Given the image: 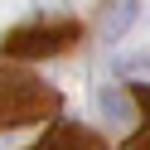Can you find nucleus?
I'll list each match as a JSON object with an SVG mask.
<instances>
[{
	"label": "nucleus",
	"instance_id": "1",
	"mask_svg": "<svg viewBox=\"0 0 150 150\" xmlns=\"http://www.w3.org/2000/svg\"><path fill=\"white\" fill-rule=\"evenodd\" d=\"M73 24H63V29H20V34H10V44L5 49L10 53H53V49H63V39H73Z\"/></svg>",
	"mask_w": 150,
	"mask_h": 150
},
{
	"label": "nucleus",
	"instance_id": "3",
	"mask_svg": "<svg viewBox=\"0 0 150 150\" xmlns=\"http://www.w3.org/2000/svg\"><path fill=\"white\" fill-rule=\"evenodd\" d=\"M136 15H140V5H136V0H116V5L107 10V39H121V34L136 24Z\"/></svg>",
	"mask_w": 150,
	"mask_h": 150
},
{
	"label": "nucleus",
	"instance_id": "2",
	"mask_svg": "<svg viewBox=\"0 0 150 150\" xmlns=\"http://www.w3.org/2000/svg\"><path fill=\"white\" fill-rule=\"evenodd\" d=\"M97 111H102L107 121H136V107H131V97H126L121 87H102V92H97Z\"/></svg>",
	"mask_w": 150,
	"mask_h": 150
},
{
	"label": "nucleus",
	"instance_id": "4",
	"mask_svg": "<svg viewBox=\"0 0 150 150\" xmlns=\"http://www.w3.org/2000/svg\"><path fill=\"white\" fill-rule=\"evenodd\" d=\"M116 73H145V78H150V63H145V58H121Z\"/></svg>",
	"mask_w": 150,
	"mask_h": 150
}]
</instances>
